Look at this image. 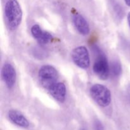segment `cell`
Masks as SVG:
<instances>
[{"mask_svg": "<svg viewBox=\"0 0 130 130\" xmlns=\"http://www.w3.org/2000/svg\"><path fill=\"white\" fill-rule=\"evenodd\" d=\"M5 16L10 27L15 29L19 26L22 19V11L17 0H8L5 6Z\"/></svg>", "mask_w": 130, "mask_h": 130, "instance_id": "obj_1", "label": "cell"}, {"mask_svg": "<svg viewBox=\"0 0 130 130\" xmlns=\"http://www.w3.org/2000/svg\"><path fill=\"white\" fill-rule=\"evenodd\" d=\"M91 97L100 106L105 107L111 102V93L110 90L100 84H95L90 89Z\"/></svg>", "mask_w": 130, "mask_h": 130, "instance_id": "obj_2", "label": "cell"}, {"mask_svg": "<svg viewBox=\"0 0 130 130\" xmlns=\"http://www.w3.org/2000/svg\"><path fill=\"white\" fill-rule=\"evenodd\" d=\"M38 75L42 85L48 89L57 83L58 77V74L56 69L50 65L42 66L39 69Z\"/></svg>", "mask_w": 130, "mask_h": 130, "instance_id": "obj_3", "label": "cell"}, {"mask_svg": "<svg viewBox=\"0 0 130 130\" xmlns=\"http://www.w3.org/2000/svg\"><path fill=\"white\" fill-rule=\"evenodd\" d=\"M71 56L74 63L80 68L86 69L90 66V55L86 47L78 46L74 48Z\"/></svg>", "mask_w": 130, "mask_h": 130, "instance_id": "obj_4", "label": "cell"}, {"mask_svg": "<svg viewBox=\"0 0 130 130\" xmlns=\"http://www.w3.org/2000/svg\"><path fill=\"white\" fill-rule=\"evenodd\" d=\"M93 71L100 79L105 80L109 75V66L107 59L104 54L100 53L93 65Z\"/></svg>", "mask_w": 130, "mask_h": 130, "instance_id": "obj_5", "label": "cell"}, {"mask_svg": "<svg viewBox=\"0 0 130 130\" xmlns=\"http://www.w3.org/2000/svg\"><path fill=\"white\" fill-rule=\"evenodd\" d=\"M1 75L6 86L11 88L16 81V71L12 65L10 63L4 65L1 71Z\"/></svg>", "mask_w": 130, "mask_h": 130, "instance_id": "obj_6", "label": "cell"}, {"mask_svg": "<svg viewBox=\"0 0 130 130\" xmlns=\"http://www.w3.org/2000/svg\"><path fill=\"white\" fill-rule=\"evenodd\" d=\"M30 30L33 37L41 44H46L53 39L52 34L48 32L43 30L39 25H34L31 27Z\"/></svg>", "mask_w": 130, "mask_h": 130, "instance_id": "obj_7", "label": "cell"}, {"mask_svg": "<svg viewBox=\"0 0 130 130\" xmlns=\"http://www.w3.org/2000/svg\"><path fill=\"white\" fill-rule=\"evenodd\" d=\"M52 96L57 101L63 102L66 99V88L63 83H56L49 88Z\"/></svg>", "mask_w": 130, "mask_h": 130, "instance_id": "obj_8", "label": "cell"}, {"mask_svg": "<svg viewBox=\"0 0 130 130\" xmlns=\"http://www.w3.org/2000/svg\"><path fill=\"white\" fill-rule=\"evenodd\" d=\"M73 23L79 32L84 36L88 35L90 32V25L86 19L80 14H75L72 18Z\"/></svg>", "mask_w": 130, "mask_h": 130, "instance_id": "obj_9", "label": "cell"}, {"mask_svg": "<svg viewBox=\"0 0 130 130\" xmlns=\"http://www.w3.org/2000/svg\"><path fill=\"white\" fill-rule=\"evenodd\" d=\"M8 117L10 120L17 125L23 128H27L29 126V123L25 117L16 110H11L8 112Z\"/></svg>", "mask_w": 130, "mask_h": 130, "instance_id": "obj_10", "label": "cell"}, {"mask_svg": "<svg viewBox=\"0 0 130 130\" xmlns=\"http://www.w3.org/2000/svg\"><path fill=\"white\" fill-rule=\"evenodd\" d=\"M111 70L113 75L115 76H118L121 74L122 72V68L121 63L118 61H114L112 62L111 66Z\"/></svg>", "mask_w": 130, "mask_h": 130, "instance_id": "obj_11", "label": "cell"}, {"mask_svg": "<svg viewBox=\"0 0 130 130\" xmlns=\"http://www.w3.org/2000/svg\"><path fill=\"white\" fill-rule=\"evenodd\" d=\"M94 129L95 130H104L103 124L99 120H95L93 124Z\"/></svg>", "mask_w": 130, "mask_h": 130, "instance_id": "obj_12", "label": "cell"}, {"mask_svg": "<svg viewBox=\"0 0 130 130\" xmlns=\"http://www.w3.org/2000/svg\"><path fill=\"white\" fill-rule=\"evenodd\" d=\"M128 24H129V26L130 27V12L128 15Z\"/></svg>", "mask_w": 130, "mask_h": 130, "instance_id": "obj_13", "label": "cell"}, {"mask_svg": "<svg viewBox=\"0 0 130 130\" xmlns=\"http://www.w3.org/2000/svg\"><path fill=\"white\" fill-rule=\"evenodd\" d=\"M124 1L128 6H130V0H124Z\"/></svg>", "mask_w": 130, "mask_h": 130, "instance_id": "obj_14", "label": "cell"}, {"mask_svg": "<svg viewBox=\"0 0 130 130\" xmlns=\"http://www.w3.org/2000/svg\"><path fill=\"white\" fill-rule=\"evenodd\" d=\"M82 130H85V129H82Z\"/></svg>", "mask_w": 130, "mask_h": 130, "instance_id": "obj_15", "label": "cell"}]
</instances>
